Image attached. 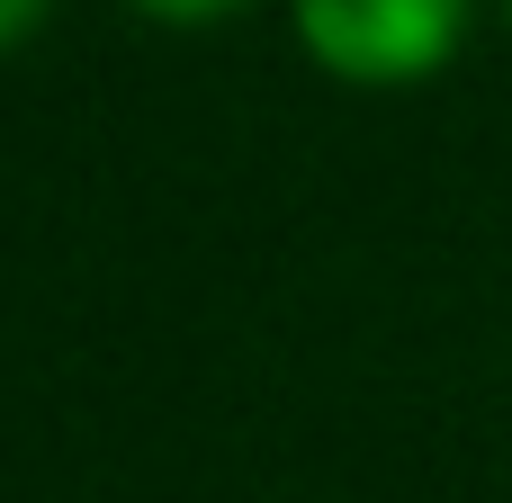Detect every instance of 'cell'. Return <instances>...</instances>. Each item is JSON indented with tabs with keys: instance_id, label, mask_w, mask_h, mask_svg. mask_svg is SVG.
I'll return each instance as SVG.
<instances>
[{
	"instance_id": "obj_1",
	"label": "cell",
	"mask_w": 512,
	"mask_h": 503,
	"mask_svg": "<svg viewBox=\"0 0 512 503\" xmlns=\"http://www.w3.org/2000/svg\"><path fill=\"white\" fill-rule=\"evenodd\" d=\"M477 0H297V45L360 90H405L441 72Z\"/></svg>"
},
{
	"instance_id": "obj_2",
	"label": "cell",
	"mask_w": 512,
	"mask_h": 503,
	"mask_svg": "<svg viewBox=\"0 0 512 503\" xmlns=\"http://www.w3.org/2000/svg\"><path fill=\"white\" fill-rule=\"evenodd\" d=\"M144 18H162V27H207V18H234L243 0H135Z\"/></svg>"
},
{
	"instance_id": "obj_3",
	"label": "cell",
	"mask_w": 512,
	"mask_h": 503,
	"mask_svg": "<svg viewBox=\"0 0 512 503\" xmlns=\"http://www.w3.org/2000/svg\"><path fill=\"white\" fill-rule=\"evenodd\" d=\"M36 18H45V0H0V54H9V45H18Z\"/></svg>"
}]
</instances>
